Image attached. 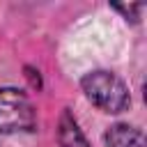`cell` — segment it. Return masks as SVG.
<instances>
[{"label": "cell", "instance_id": "6da1fadb", "mask_svg": "<svg viewBox=\"0 0 147 147\" xmlns=\"http://www.w3.org/2000/svg\"><path fill=\"white\" fill-rule=\"evenodd\" d=\"M85 96L103 113H122L129 108V90L126 85L110 71H90L80 80Z\"/></svg>", "mask_w": 147, "mask_h": 147}, {"label": "cell", "instance_id": "3957f363", "mask_svg": "<svg viewBox=\"0 0 147 147\" xmlns=\"http://www.w3.org/2000/svg\"><path fill=\"white\" fill-rule=\"evenodd\" d=\"M57 142H60V147H90L83 131L78 129V122L67 110L62 113L60 124H57Z\"/></svg>", "mask_w": 147, "mask_h": 147}, {"label": "cell", "instance_id": "7a4b0ae2", "mask_svg": "<svg viewBox=\"0 0 147 147\" xmlns=\"http://www.w3.org/2000/svg\"><path fill=\"white\" fill-rule=\"evenodd\" d=\"M34 126V108L25 92L0 87V133L30 131Z\"/></svg>", "mask_w": 147, "mask_h": 147}, {"label": "cell", "instance_id": "277c9868", "mask_svg": "<svg viewBox=\"0 0 147 147\" xmlns=\"http://www.w3.org/2000/svg\"><path fill=\"white\" fill-rule=\"evenodd\" d=\"M108 147H145V138L138 129L129 124H115L106 133Z\"/></svg>", "mask_w": 147, "mask_h": 147}]
</instances>
